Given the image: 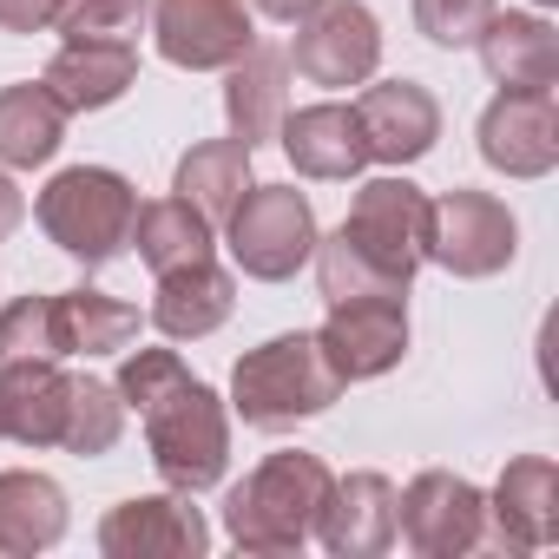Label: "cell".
Here are the masks:
<instances>
[{"label": "cell", "mask_w": 559, "mask_h": 559, "mask_svg": "<svg viewBox=\"0 0 559 559\" xmlns=\"http://www.w3.org/2000/svg\"><path fill=\"white\" fill-rule=\"evenodd\" d=\"M336 474L323 467V454L284 448V454H263L230 493H224V533L243 552H304V539L317 533V513L330 500Z\"/></svg>", "instance_id": "6da1fadb"}, {"label": "cell", "mask_w": 559, "mask_h": 559, "mask_svg": "<svg viewBox=\"0 0 559 559\" xmlns=\"http://www.w3.org/2000/svg\"><path fill=\"white\" fill-rule=\"evenodd\" d=\"M343 395L317 330H290V336H270L250 356H237L230 369V408L250 428H297L310 415H323Z\"/></svg>", "instance_id": "7a4b0ae2"}, {"label": "cell", "mask_w": 559, "mask_h": 559, "mask_svg": "<svg viewBox=\"0 0 559 559\" xmlns=\"http://www.w3.org/2000/svg\"><path fill=\"white\" fill-rule=\"evenodd\" d=\"M34 217L40 230L86 270L112 263L126 243H132V217H139V191L126 171L112 165H73L60 171L40 198H34Z\"/></svg>", "instance_id": "3957f363"}, {"label": "cell", "mask_w": 559, "mask_h": 559, "mask_svg": "<svg viewBox=\"0 0 559 559\" xmlns=\"http://www.w3.org/2000/svg\"><path fill=\"white\" fill-rule=\"evenodd\" d=\"M139 421H145V448H152V467L165 474V487L204 493V487L224 480V467H230V408L211 382L191 376L178 395H165Z\"/></svg>", "instance_id": "277c9868"}, {"label": "cell", "mask_w": 559, "mask_h": 559, "mask_svg": "<svg viewBox=\"0 0 559 559\" xmlns=\"http://www.w3.org/2000/svg\"><path fill=\"white\" fill-rule=\"evenodd\" d=\"M224 230H230L237 270L257 276V284H290L317 250V211L297 185H250L224 217Z\"/></svg>", "instance_id": "5b68a950"}, {"label": "cell", "mask_w": 559, "mask_h": 559, "mask_svg": "<svg viewBox=\"0 0 559 559\" xmlns=\"http://www.w3.org/2000/svg\"><path fill=\"white\" fill-rule=\"evenodd\" d=\"M520 250V224L493 191H441L428 198V263H441L448 276H500Z\"/></svg>", "instance_id": "8992f818"}, {"label": "cell", "mask_w": 559, "mask_h": 559, "mask_svg": "<svg viewBox=\"0 0 559 559\" xmlns=\"http://www.w3.org/2000/svg\"><path fill=\"white\" fill-rule=\"evenodd\" d=\"M362 257H376L389 276L415 284V270L428 263V191L408 178H369L349 204V217L336 224Z\"/></svg>", "instance_id": "52a82bcc"}, {"label": "cell", "mask_w": 559, "mask_h": 559, "mask_svg": "<svg viewBox=\"0 0 559 559\" xmlns=\"http://www.w3.org/2000/svg\"><path fill=\"white\" fill-rule=\"evenodd\" d=\"M395 533L421 559H461L487 539V493L448 467H428L395 493Z\"/></svg>", "instance_id": "ba28073f"}, {"label": "cell", "mask_w": 559, "mask_h": 559, "mask_svg": "<svg viewBox=\"0 0 559 559\" xmlns=\"http://www.w3.org/2000/svg\"><path fill=\"white\" fill-rule=\"evenodd\" d=\"M290 67L310 86H369L382 67V27L362 0H323L310 21H297Z\"/></svg>", "instance_id": "9c48e42d"}, {"label": "cell", "mask_w": 559, "mask_h": 559, "mask_svg": "<svg viewBox=\"0 0 559 559\" xmlns=\"http://www.w3.org/2000/svg\"><path fill=\"white\" fill-rule=\"evenodd\" d=\"M204 546H211V526L191 507V493H178V487L119 500L99 520V552L106 559H198Z\"/></svg>", "instance_id": "30bf717a"}, {"label": "cell", "mask_w": 559, "mask_h": 559, "mask_svg": "<svg viewBox=\"0 0 559 559\" xmlns=\"http://www.w3.org/2000/svg\"><path fill=\"white\" fill-rule=\"evenodd\" d=\"M152 34L158 53L185 73H224L257 40L243 0H152Z\"/></svg>", "instance_id": "8fae6325"}, {"label": "cell", "mask_w": 559, "mask_h": 559, "mask_svg": "<svg viewBox=\"0 0 559 559\" xmlns=\"http://www.w3.org/2000/svg\"><path fill=\"white\" fill-rule=\"evenodd\" d=\"M336 382H376L408 356V304L402 297H369V304H330V323L317 330Z\"/></svg>", "instance_id": "7c38bea8"}, {"label": "cell", "mask_w": 559, "mask_h": 559, "mask_svg": "<svg viewBox=\"0 0 559 559\" xmlns=\"http://www.w3.org/2000/svg\"><path fill=\"white\" fill-rule=\"evenodd\" d=\"M480 158L507 178H546L559 165V106H552V93H500L480 112Z\"/></svg>", "instance_id": "4fadbf2b"}, {"label": "cell", "mask_w": 559, "mask_h": 559, "mask_svg": "<svg viewBox=\"0 0 559 559\" xmlns=\"http://www.w3.org/2000/svg\"><path fill=\"white\" fill-rule=\"evenodd\" d=\"M356 119H362V139H369V158L376 165H415L435 152L441 139V106L421 80H382L356 99Z\"/></svg>", "instance_id": "5bb4252c"}, {"label": "cell", "mask_w": 559, "mask_h": 559, "mask_svg": "<svg viewBox=\"0 0 559 559\" xmlns=\"http://www.w3.org/2000/svg\"><path fill=\"white\" fill-rule=\"evenodd\" d=\"M487 520H493V546H507V552L552 546L559 539V467L546 454L507 461V474L487 493Z\"/></svg>", "instance_id": "9a60e30c"}, {"label": "cell", "mask_w": 559, "mask_h": 559, "mask_svg": "<svg viewBox=\"0 0 559 559\" xmlns=\"http://www.w3.org/2000/svg\"><path fill=\"white\" fill-rule=\"evenodd\" d=\"M317 539L336 559H376L395 546V480L376 467H356L330 487L323 513H317Z\"/></svg>", "instance_id": "2e32d148"}, {"label": "cell", "mask_w": 559, "mask_h": 559, "mask_svg": "<svg viewBox=\"0 0 559 559\" xmlns=\"http://www.w3.org/2000/svg\"><path fill=\"white\" fill-rule=\"evenodd\" d=\"M276 145H284V158L304 171V178H356L369 165V139H362V119L356 106H304V112H284V126H276Z\"/></svg>", "instance_id": "e0dca14e"}, {"label": "cell", "mask_w": 559, "mask_h": 559, "mask_svg": "<svg viewBox=\"0 0 559 559\" xmlns=\"http://www.w3.org/2000/svg\"><path fill=\"white\" fill-rule=\"evenodd\" d=\"M284 112H290V53L250 40L224 67V119H230V139H243L257 152L263 139H276Z\"/></svg>", "instance_id": "ac0fdd59"}, {"label": "cell", "mask_w": 559, "mask_h": 559, "mask_svg": "<svg viewBox=\"0 0 559 559\" xmlns=\"http://www.w3.org/2000/svg\"><path fill=\"white\" fill-rule=\"evenodd\" d=\"M474 47L500 93H552L559 86V34L539 14H493Z\"/></svg>", "instance_id": "d6986e66"}, {"label": "cell", "mask_w": 559, "mask_h": 559, "mask_svg": "<svg viewBox=\"0 0 559 559\" xmlns=\"http://www.w3.org/2000/svg\"><path fill=\"white\" fill-rule=\"evenodd\" d=\"M67 382L53 356H27V362H0V435L21 448H60L67 428Z\"/></svg>", "instance_id": "ffe728a7"}, {"label": "cell", "mask_w": 559, "mask_h": 559, "mask_svg": "<svg viewBox=\"0 0 559 559\" xmlns=\"http://www.w3.org/2000/svg\"><path fill=\"white\" fill-rule=\"evenodd\" d=\"M139 80V53L119 47V40H67L53 60H47V93L67 106V112H106L132 93Z\"/></svg>", "instance_id": "44dd1931"}, {"label": "cell", "mask_w": 559, "mask_h": 559, "mask_svg": "<svg viewBox=\"0 0 559 559\" xmlns=\"http://www.w3.org/2000/svg\"><path fill=\"white\" fill-rule=\"evenodd\" d=\"M230 310H237V284H230V270H217L211 257L185 263V270H165L158 276V297H152V323L171 343H198V336L224 330Z\"/></svg>", "instance_id": "7402d4cb"}, {"label": "cell", "mask_w": 559, "mask_h": 559, "mask_svg": "<svg viewBox=\"0 0 559 559\" xmlns=\"http://www.w3.org/2000/svg\"><path fill=\"white\" fill-rule=\"evenodd\" d=\"M67 539V493L34 467L0 474V559H34Z\"/></svg>", "instance_id": "603a6c76"}, {"label": "cell", "mask_w": 559, "mask_h": 559, "mask_svg": "<svg viewBox=\"0 0 559 559\" xmlns=\"http://www.w3.org/2000/svg\"><path fill=\"white\" fill-rule=\"evenodd\" d=\"M211 237H217V224L198 204H185V198H152L132 217V243H139V263L152 276L185 270V263H204L211 257Z\"/></svg>", "instance_id": "cb8c5ba5"}, {"label": "cell", "mask_w": 559, "mask_h": 559, "mask_svg": "<svg viewBox=\"0 0 559 559\" xmlns=\"http://www.w3.org/2000/svg\"><path fill=\"white\" fill-rule=\"evenodd\" d=\"M67 139V106L47 86H0V165L8 171H34L60 152Z\"/></svg>", "instance_id": "d4e9b609"}, {"label": "cell", "mask_w": 559, "mask_h": 559, "mask_svg": "<svg viewBox=\"0 0 559 559\" xmlns=\"http://www.w3.org/2000/svg\"><path fill=\"white\" fill-rule=\"evenodd\" d=\"M171 191L185 204H198L211 224H224L237 211V198L250 191V145L243 139H204V145H191L178 158V171H171Z\"/></svg>", "instance_id": "484cf974"}, {"label": "cell", "mask_w": 559, "mask_h": 559, "mask_svg": "<svg viewBox=\"0 0 559 559\" xmlns=\"http://www.w3.org/2000/svg\"><path fill=\"white\" fill-rule=\"evenodd\" d=\"M53 323H60V356H112L139 343V310L86 284L53 297Z\"/></svg>", "instance_id": "4316f807"}, {"label": "cell", "mask_w": 559, "mask_h": 559, "mask_svg": "<svg viewBox=\"0 0 559 559\" xmlns=\"http://www.w3.org/2000/svg\"><path fill=\"white\" fill-rule=\"evenodd\" d=\"M126 435V402L112 382H93V376H73L67 382V428H60V448L80 454V461H99L112 454Z\"/></svg>", "instance_id": "83f0119b"}, {"label": "cell", "mask_w": 559, "mask_h": 559, "mask_svg": "<svg viewBox=\"0 0 559 559\" xmlns=\"http://www.w3.org/2000/svg\"><path fill=\"white\" fill-rule=\"evenodd\" d=\"M310 257H317V284H323L330 304H369V297H402V304H408V284H402V276H389L376 257H362L343 230L317 237Z\"/></svg>", "instance_id": "f1b7e54d"}, {"label": "cell", "mask_w": 559, "mask_h": 559, "mask_svg": "<svg viewBox=\"0 0 559 559\" xmlns=\"http://www.w3.org/2000/svg\"><path fill=\"white\" fill-rule=\"evenodd\" d=\"M145 21H152V0H67V14L53 27L67 40H119V47H132Z\"/></svg>", "instance_id": "f546056e"}, {"label": "cell", "mask_w": 559, "mask_h": 559, "mask_svg": "<svg viewBox=\"0 0 559 559\" xmlns=\"http://www.w3.org/2000/svg\"><path fill=\"white\" fill-rule=\"evenodd\" d=\"M27 356H53L60 362L53 297H14L8 310H0V362H27Z\"/></svg>", "instance_id": "4dcf8cb0"}, {"label": "cell", "mask_w": 559, "mask_h": 559, "mask_svg": "<svg viewBox=\"0 0 559 559\" xmlns=\"http://www.w3.org/2000/svg\"><path fill=\"white\" fill-rule=\"evenodd\" d=\"M185 382H191V369L178 362V349H132V356L119 362V382H112V389H119L126 408L145 415V408H158L165 395H178Z\"/></svg>", "instance_id": "1f68e13d"}, {"label": "cell", "mask_w": 559, "mask_h": 559, "mask_svg": "<svg viewBox=\"0 0 559 559\" xmlns=\"http://www.w3.org/2000/svg\"><path fill=\"white\" fill-rule=\"evenodd\" d=\"M493 14H500V0H415V27L435 47H474Z\"/></svg>", "instance_id": "d6a6232c"}, {"label": "cell", "mask_w": 559, "mask_h": 559, "mask_svg": "<svg viewBox=\"0 0 559 559\" xmlns=\"http://www.w3.org/2000/svg\"><path fill=\"white\" fill-rule=\"evenodd\" d=\"M67 14V0H0V27L8 34H47Z\"/></svg>", "instance_id": "836d02e7"}, {"label": "cell", "mask_w": 559, "mask_h": 559, "mask_svg": "<svg viewBox=\"0 0 559 559\" xmlns=\"http://www.w3.org/2000/svg\"><path fill=\"white\" fill-rule=\"evenodd\" d=\"M21 217H27V198H21V185H14L8 171H0V237H14Z\"/></svg>", "instance_id": "e575fe53"}, {"label": "cell", "mask_w": 559, "mask_h": 559, "mask_svg": "<svg viewBox=\"0 0 559 559\" xmlns=\"http://www.w3.org/2000/svg\"><path fill=\"white\" fill-rule=\"evenodd\" d=\"M257 14H270V21H284V27H297V21H310L323 0H250Z\"/></svg>", "instance_id": "d590c367"}, {"label": "cell", "mask_w": 559, "mask_h": 559, "mask_svg": "<svg viewBox=\"0 0 559 559\" xmlns=\"http://www.w3.org/2000/svg\"><path fill=\"white\" fill-rule=\"evenodd\" d=\"M533 8H552V0H533Z\"/></svg>", "instance_id": "8d00e7d4"}]
</instances>
